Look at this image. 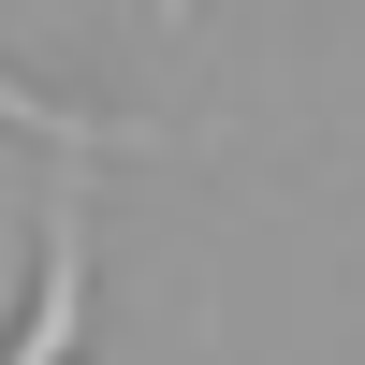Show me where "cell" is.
Segmentation results:
<instances>
[{"instance_id":"1","label":"cell","mask_w":365,"mask_h":365,"mask_svg":"<svg viewBox=\"0 0 365 365\" xmlns=\"http://www.w3.org/2000/svg\"><path fill=\"white\" fill-rule=\"evenodd\" d=\"M0 365H88V190L73 175L29 205V278L0 322Z\"/></svg>"},{"instance_id":"2","label":"cell","mask_w":365,"mask_h":365,"mask_svg":"<svg viewBox=\"0 0 365 365\" xmlns=\"http://www.w3.org/2000/svg\"><path fill=\"white\" fill-rule=\"evenodd\" d=\"M0 132L44 146V161H117V146H146V117H88V103H58V88L0 73Z\"/></svg>"}]
</instances>
